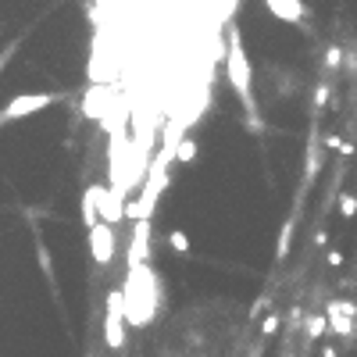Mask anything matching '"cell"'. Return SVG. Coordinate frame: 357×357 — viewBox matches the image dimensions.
Returning a JSON list of instances; mask_svg holds the SVG:
<instances>
[{
    "instance_id": "cell-13",
    "label": "cell",
    "mask_w": 357,
    "mask_h": 357,
    "mask_svg": "<svg viewBox=\"0 0 357 357\" xmlns=\"http://www.w3.org/2000/svg\"><path fill=\"white\" fill-rule=\"evenodd\" d=\"M340 61H343V50H340V44H332L325 50V72H336V68H340Z\"/></svg>"
},
{
    "instance_id": "cell-6",
    "label": "cell",
    "mask_w": 357,
    "mask_h": 357,
    "mask_svg": "<svg viewBox=\"0 0 357 357\" xmlns=\"http://www.w3.org/2000/svg\"><path fill=\"white\" fill-rule=\"evenodd\" d=\"M264 8L271 11V18H279L286 26H300L304 15H307L304 0H264Z\"/></svg>"
},
{
    "instance_id": "cell-12",
    "label": "cell",
    "mask_w": 357,
    "mask_h": 357,
    "mask_svg": "<svg viewBox=\"0 0 357 357\" xmlns=\"http://www.w3.org/2000/svg\"><path fill=\"white\" fill-rule=\"evenodd\" d=\"M329 146H332L340 157H354V154H357V146H354L350 139H340V136H329Z\"/></svg>"
},
{
    "instance_id": "cell-9",
    "label": "cell",
    "mask_w": 357,
    "mask_h": 357,
    "mask_svg": "<svg viewBox=\"0 0 357 357\" xmlns=\"http://www.w3.org/2000/svg\"><path fill=\"white\" fill-rule=\"evenodd\" d=\"M175 161H182V164H193V161H197V139L182 136V139L175 143Z\"/></svg>"
},
{
    "instance_id": "cell-19",
    "label": "cell",
    "mask_w": 357,
    "mask_h": 357,
    "mask_svg": "<svg viewBox=\"0 0 357 357\" xmlns=\"http://www.w3.org/2000/svg\"><path fill=\"white\" fill-rule=\"evenodd\" d=\"M322 357H340V354H336V347H325V350H322Z\"/></svg>"
},
{
    "instance_id": "cell-20",
    "label": "cell",
    "mask_w": 357,
    "mask_h": 357,
    "mask_svg": "<svg viewBox=\"0 0 357 357\" xmlns=\"http://www.w3.org/2000/svg\"><path fill=\"white\" fill-rule=\"evenodd\" d=\"M0 72H4V57H0Z\"/></svg>"
},
{
    "instance_id": "cell-16",
    "label": "cell",
    "mask_w": 357,
    "mask_h": 357,
    "mask_svg": "<svg viewBox=\"0 0 357 357\" xmlns=\"http://www.w3.org/2000/svg\"><path fill=\"white\" fill-rule=\"evenodd\" d=\"M261 332H264V336H276V332H279V314H271V318H264Z\"/></svg>"
},
{
    "instance_id": "cell-5",
    "label": "cell",
    "mask_w": 357,
    "mask_h": 357,
    "mask_svg": "<svg viewBox=\"0 0 357 357\" xmlns=\"http://www.w3.org/2000/svg\"><path fill=\"white\" fill-rule=\"evenodd\" d=\"M90 254H93V261H97L100 268H108V264L115 261V225L97 222V225L90 229Z\"/></svg>"
},
{
    "instance_id": "cell-14",
    "label": "cell",
    "mask_w": 357,
    "mask_h": 357,
    "mask_svg": "<svg viewBox=\"0 0 357 357\" xmlns=\"http://www.w3.org/2000/svg\"><path fill=\"white\" fill-rule=\"evenodd\" d=\"M289 240H293V225H286L282 233H279V250H276L279 258H286V254H289Z\"/></svg>"
},
{
    "instance_id": "cell-17",
    "label": "cell",
    "mask_w": 357,
    "mask_h": 357,
    "mask_svg": "<svg viewBox=\"0 0 357 357\" xmlns=\"http://www.w3.org/2000/svg\"><path fill=\"white\" fill-rule=\"evenodd\" d=\"M36 258H39V264H44V268L50 271V254H47V247H39V250H36Z\"/></svg>"
},
{
    "instance_id": "cell-4",
    "label": "cell",
    "mask_w": 357,
    "mask_h": 357,
    "mask_svg": "<svg viewBox=\"0 0 357 357\" xmlns=\"http://www.w3.org/2000/svg\"><path fill=\"white\" fill-rule=\"evenodd\" d=\"M322 314H325V322H329V329H332L336 336L354 340V332H357V325H354L357 304H354V300H329V307H325Z\"/></svg>"
},
{
    "instance_id": "cell-18",
    "label": "cell",
    "mask_w": 357,
    "mask_h": 357,
    "mask_svg": "<svg viewBox=\"0 0 357 357\" xmlns=\"http://www.w3.org/2000/svg\"><path fill=\"white\" fill-rule=\"evenodd\" d=\"M343 264V254L340 250H329V268H340Z\"/></svg>"
},
{
    "instance_id": "cell-10",
    "label": "cell",
    "mask_w": 357,
    "mask_h": 357,
    "mask_svg": "<svg viewBox=\"0 0 357 357\" xmlns=\"http://www.w3.org/2000/svg\"><path fill=\"white\" fill-rule=\"evenodd\" d=\"M336 207H340V215H343L347 222H350V218H357V197H354V193H340Z\"/></svg>"
},
{
    "instance_id": "cell-15",
    "label": "cell",
    "mask_w": 357,
    "mask_h": 357,
    "mask_svg": "<svg viewBox=\"0 0 357 357\" xmlns=\"http://www.w3.org/2000/svg\"><path fill=\"white\" fill-rule=\"evenodd\" d=\"M325 104H329V86L322 82V86L314 90V108H325Z\"/></svg>"
},
{
    "instance_id": "cell-3",
    "label": "cell",
    "mask_w": 357,
    "mask_h": 357,
    "mask_svg": "<svg viewBox=\"0 0 357 357\" xmlns=\"http://www.w3.org/2000/svg\"><path fill=\"white\" fill-rule=\"evenodd\" d=\"M54 100H57L54 93H22V97L8 100V108L0 111V122H18V118H26V115H36V111L50 108Z\"/></svg>"
},
{
    "instance_id": "cell-2",
    "label": "cell",
    "mask_w": 357,
    "mask_h": 357,
    "mask_svg": "<svg viewBox=\"0 0 357 357\" xmlns=\"http://www.w3.org/2000/svg\"><path fill=\"white\" fill-rule=\"evenodd\" d=\"M125 340H129V325H125V300L122 289L108 293V314H104V343L108 350H122Z\"/></svg>"
},
{
    "instance_id": "cell-11",
    "label": "cell",
    "mask_w": 357,
    "mask_h": 357,
    "mask_svg": "<svg viewBox=\"0 0 357 357\" xmlns=\"http://www.w3.org/2000/svg\"><path fill=\"white\" fill-rule=\"evenodd\" d=\"M168 247H172L175 254H190V236H186L182 229H175V233H168Z\"/></svg>"
},
{
    "instance_id": "cell-21",
    "label": "cell",
    "mask_w": 357,
    "mask_h": 357,
    "mask_svg": "<svg viewBox=\"0 0 357 357\" xmlns=\"http://www.w3.org/2000/svg\"><path fill=\"white\" fill-rule=\"evenodd\" d=\"M86 357H93V354H86Z\"/></svg>"
},
{
    "instance_id": "cell-8",
    "label": "cell",
    "mask_w": 357,
    "mask_h": 357,
    "mask_svg": "<svg viewBox=\"0 0 357 357\" xmlns=\"http://www.w3.org/2000/svg\"><path fill=\"white\" fill-rule=\"evenodd\" d=\"M304 332H307V340H322V336L329 332V322H325V314H311V318L304 322Z\"/></svg>"
},
{
    "instance_id": "cell-1",
    "label": "cell",
    "mask_w": 357,
    "mask_h": 357,
    "mask_svg": "<svg viewBox=\"0 0 357 357\" xmlns=\"http://www.w3.org/2000/svg\"><path fill=\"white\" fill-rule=\"evenodd\" d=\"M225 75H229V86L236 90L243 111L254 118L258 115V104H254V90H250V79H254V72H250V61H247V47L240 39V29L229 26V47H225Z\"/></svg>"
},
{
    "instance_id": "cell-7",
    "label": "cell",
    "mask_w": 357,
    "mask_h": 357,
    "mask_svg": "<svg viewBox=\"0 0 357 357\" xmlns=\"http://www.w3.org/2000/svg\"><path fill=\"white\" fill-rule=\"evenodd\" d=\"M97 197H100V186H90L86 197H82V222H86V229H93V225L100 222V204H97Z\"/></svg>"
}]
</instances>
